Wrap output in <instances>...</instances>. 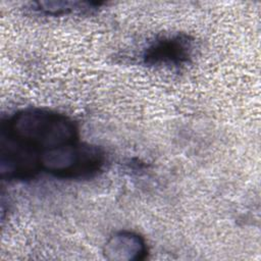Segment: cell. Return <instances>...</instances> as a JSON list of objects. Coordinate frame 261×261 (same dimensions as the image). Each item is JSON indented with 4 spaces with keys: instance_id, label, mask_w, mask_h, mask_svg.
Instances as JSON below:
<instances>
[{
    "instance_id": "cell-3",
    "label": "cell",
    "mask_w": 261,
    "mask_h": 261,
    "mask_svg": "<svg viewBox=\"0 0 261 261\" xmlns=\"http://www.w3.org/2000/svg\"><path fill=\"white\" fill-rule=\"evenodd\" d=\"M103 254L108 260H143L148 254V247L139 233L130 230L114 232L106 241Z\"/></svg>"
},
{
    "instance_id": "cell-4",
    "label": "cell",
    "mask_w": 261,
    "mask_h": 261,
    "mask_svg": "<svg viewBox=\"0 0 261 261\" xmlns=\"http://www.w3.org/2000/svg\"><path fill=\"white\" fill-rule=\"evenodd\" d=\"M104 4V2L95 1H37L30 3L29 8L47 16L86 15L95 13Z\"/></svg>"
},
{
    "instance_id": "cell-2",
    "label": "cell",
    "mask_w": 261,
    "mask_h": 261,
    "mask_svg": "<svg viewBox=\"0 0 261 261\" xmlns=\"http://www.w3.org/2000/svg\"><path fill=\"white\" fill-rule=\"evenodd\" d=\"M196 49V40L189 34H163L149 41L143 48L141 61L149 67L179 69L192 62Z\"/></svg>"
},
{
    "instance_id": "cell-1",
    "label": "cell",
    "mask_w": 261,
    "mask_h": 261,
    "mask_svg": "<svg viewBox=\"0 0 261 261\" xmlns=\"http://www.w3.org/2000/svg\"><path fill=\"white\" fill-rule=\"evenodd\" d=\"M79 141V127L67 115L39 107L17 110L1 121V177L33 179L43 173V162L53 151Z\"/></svg>"
}]
</instances>
